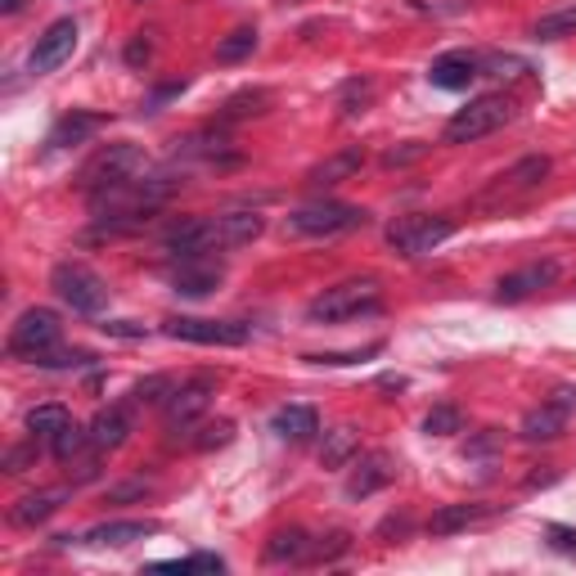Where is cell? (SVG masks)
Segmentation results:
<instances>
[{"mask_svg": "<svg viewBox=\"0 0 576 576\" xmlns=\"http://www.w3.org/2000/svg\"><path fill=\"white\" fill-rule=\"evenodd\" d=\"M361 225H369V212L339 203V199H315V203H302L284 217V230L298 239H333V234H347Z\"/></svg>", "mask_w": 576, "mask_h": 576, "instance_id": "cell-1", "label": "cell"}, {"mask_svg": "<svg viewBox=\"0 0 576 576\" xmlns=\"http://www.w3.org/2000/svg\"><path fill=\"white\" fill-rule=\"evenodd\" d=\"M383 293H378V279H343L324 288L320 298L307 302V320L311 324H339V320H356V315H369L378 311Z\"/></svg>", "mask_w": 576, "mask_h": 576, "instance_id": "cell-2", "label": "cell"}, {"mask_svg": "<svg viewBox=\"0 0 576 576\" xmlns=\"http://www.w3.org/2000/svg\"><path fill=\"white\" fill-rule=\"evenodd\" d=\"M505 122H513V100H505V95H477V100H468L442 131V144H473V140H487L496 135Z\"/></svg>", "mask_w": 576, "mask_h": 576, "instance_id": "cell-3", "label": "cell"}, {"mask_svg": "<svg viewBox=\"0 0 576 576\" xmlns=\"http://www.w3.org/2000/svg\"><path fill=\"white\" fill-rule=\"evenodd\" d=\"M51 288H55V298L64 307H73L77 315H100L109 307V284L86 262H59L51 270Z\"/></svg>", "mask_w": 576, "mask_h": 576, "instance_id": "cell-4", "label": "cell"}, {"mask_svg": "<svg viewBox=\"0 0 576 576\" xmlns=\"http://www.w3.org/2000/svg\"><path fill=\"white\" fill-rule=\"evenodd\" d=\"M144 171H149V158H144L140 144L118 140V144H104V149L81 167L77 185L86 189V195H95V189H104V185H122V180H135V176H144Z\"/></svg>", "mask_w": 576, "mask_h": 576, "instance_id": "cell-5", "label": "cell"}, {"mask_svg": "<svg viewBox=\"0 0 576 576\" xmlns=\"http://www.w3.org/2000/svg\"><path fill=\"white\" fill-rule=\"evenodd\" d=\"M167 339L199 343V347H244L253 339V324L244 320H199V315H171L163 324Z\"/></svg>", "mask_w": 576, "mask_h": 576, "instance_id": "cell-6", "label": "cell"}, {"mask_svg": "<svg viewBox=\"0 0 576 576\" xmlns=\"http://www.w3.org/2000/svg\"><path fill=\"white\" fill-rule=\"evenodd\" d=\"M59 333H64V324H59V315L51 307H27L10 329V356L14 361H36L41 352L59 347Z\"/></svg>", "mask_w": 576, "mask_h": 576, "instance_id": "cell-7", "label": "cell"}, {"mask_svg": "<svg viewBox=\"0 0 576 576\" xmlns=\"http://www.w3.org/2000/svg\"><path fill=\"white\" fill-rule=\"evenodd\" d=\"M455 234L451 217H401L397 225H388V248L401 257H423L432 248H442Z\"/></svg>", "mask_w": 576, "mask_h": 576, "instance_id": "cell-8", "label": "cell"}, {"mask_svg": "<svg viewBox=\"0 0 576 576\" xmlns=\"http://www.w3.org/2000/svg\"><path fill=\"white\" fill-rule=\"evenodd\" d=\"M212 397H217V378H212V374H199V378L180 383L176 397L163 406V414H167V432H171V437H176V432H189V428H195V423L212 410Z\"/></svg>", "mask_w": 576, "mask_h": 576, "instance_id": "cell-9", "label": "cell"}, {"mask_svg": "<svg viewBox=\"0 0 576 576\" xmlns=\"http://www.w3.org/2000/svg\"><path fill=\"white\" fill-rule=\"evenodd\" d=\"M163 253L167 257H212L221 253V239H217V221L212 217H180L167 225L163 234Z\"/></svg>", "mask_w": 576, "mask_h": 576, "instance_id": "cell-10", "label": "cell"}, {"mask_svg": "<svg viewBox=\"0 0 576 576\" xmlns=\"http://www.w3.org/2000/svg\"><path fill=\"white\" fill-rule=\"evenodd\" d=\"M572 410H576V388H554L550 401H541L536 410H527V419L518 428L522 442H554V437H563Z\"/></svg>", "mask_w": 576, "mask_h": 576, "instance_id": "cell-11", "label": "cell"}, {"mask_svg": "<svg viewBox=\"0 0 576 576\" xmlns=\"http://www.w3.org/2000/svg\"><path fill=\"white\" fill-rule=\"evenodd\" d=\"M73 51H77V19H55L51 27H45L41 36H36V45H32V73L36 77H45V73H55V68H64L68 59H73Z\"/></svg>", "mask_w": 576, "mask_h": 576, "instance_id": "cell-12", "label": "cell"}, {"mask_svg": "<svg viewBox=\"0 0 576 576\" xmlns=\"http://www.w3.org/2000/svg\"><path fill=\"white\" fill-rule=\"evenodd\" d=\"M225 279V266L217 257H180L171 266V293L180 298H208Z\"/></svg>", "mask_w": 576, "mask_h": 576, "instance_id": "cell-13", "label": "cell"}, {"mask_svg": "<svg viewBox=\"0 0 576 576\" xmlns=\"http://www.w3.org/2000/svg\"><path fill=\"white\" fill-rule=\"evenodd\" d=\"M558 279V262H532V266H518L509 270L500 284H496V302H527V298H536L541 288H550Z\"/></svg>", "mask_w": 576, "mask_h": 576, "instance_id": "cell-14", "label": "cell"}, {"mask_svg": "<svg viewBox=\"0 0 576 576\" xmlns=\"http://www.w3.org/2000/svg\"><path fill=\"white\" fill-rule=\"evenodd\" d=\"M477 77H483V59L468 51H446L428 64V81L437 90H468Z\"/></svg>", "mask_w": 576, "mask_h": 576, "instance_id": "cell-15", "label": "cell"}, {"mask_svg": "<svg viewBox=\"0 0 576 576\" xmlns=\"http://www.w3.org/2000/svg\"><path fill=\"white\" fill-rule=\"evenodd\" d=\"M397 477V459L388 455V451H374V455H365V459H356V468H352V477H347V500H365V496H374V491H383Z\"/></svg>", "mask_w": 576, "mask_h": 576, "instance_id": "cell-16", "label": "cell"}, {"mask_svg": "<svg viewBox=\"0 0 576 576\" xmlns=\"http://www.w3.org/2000/svg\"><path fill=\"white\" fill-rule=\"evenodd\" d=\"M73 491L68 487H45V491H32V496H23V500H14L10 505V527H41L45 518H55L59 509H64V500H68Z\"/></svg>", "mask_w": 576, "mask_h": 576, "instance_id": "cell-17", "label": "cell"}, {"mask_svg": "<svg viewBox=\"0 0 576 576\" xmlns=\"http://www.w3.org/2000/svg\"><path fill=\"white\" fill-rule=\"evenodd\" d=\"M212 221H217V239H221V253H230V248H244V244H253V239H262V230H266L262 212H253V208L217 212Z\"/></svg>", "mask_w": 576, "mask_h": 576, "instance_id": "cell-18", "label": "cell"}, {"mask_svg": "<svg viewBox=\"0 0 576 576\" xmlns=\"http://www.w3.org/2000/svg\"><path fill=\"white\" fill-rule=\"evenodd\" d=\"M131 437V410L126 406H104L100 414L90 419V451L95 455H109Z\"/></svg>", "mask_w": 576, "mask_h": 576, "instance_id": "cell-19", "label": "cell"}, {"mask_svg": "<svg viewBox=\"0 0 576 576\" xmlns=\"http://www.w3.org/2000/svg\"><path fill=\"white\" fill-rule=\"evenodd\" d=\"M361 167H365V149H361V144H347V149H339V154H329L324 163H315L307 171V185L311 189H333V185L352 180Z\"/></svg>", "mask_w": 576, "mask_h": 576, "instance_id": "cell-20", "label": "cell"}, {"mask_svg": "<svg viewBox=\"0 0 576 576\" xmlns=\"http://www.w3.org/2000/svg\"><path fill=\"white\" fill-rule=\"evenodd\" d=\"M496 509L491 505H477V500H459V505H442L437 513L428 518V532L432 536H455V532H468V527L487 522Z\"/></svg>", "mask_w": 576, "mask_h": 576, "instance_id": "cell-21", "label": "cell"}, {"mask_svg": "<svg viewBox=\"0 0 576 576\" xmlns=\"http://www.w3.org/2000/svg\"><path fill=\"white\" fill-rule=\"evenodd\" d=\"M270 432H275L279 442L302 446V442H311L315 432H320V414H315L311 406H279V410L270 414Z\"/></svg>", "mask_w": 576, "mask_h": 576, "instance_id": "cell-22", "label": "cell"}, {"mask_svg": "<svg viewBox=\"0 0 576 576\" xmlns=\"http://www.w3.org/2000/svg\"><path fill=\"white\" fill-rule=\"evenodd\" d=\"M158 527L154 522H140V518H126V522H100L86 532V545H135L144 536H154Z\"/></svg>", "mask_w": 576, "mask_h": 576, "instance_id": "cell-23", "label": "cell"}, {"mask_svg": "<svg viewBox=\"0 0 576 576\" xmlns=\"http://www.w3.org/2000/svg\"><path fill=\"white\" fill-rule=\"evenodd\" d=\"M311 558V536L302 527H288V532H275L266 541V563H302Z\"/></svg>", "mask_w": 576, "mask_h": 576, "instance_id": "cell-24", "label": "cell"}, {"mask_svg": "<svg viewBox=\"0 0 576 576\" xmlns=\"http://www.w3.org/2000/svg\"><path fill=\"white\" fill-rule=\"evenodd\" d=\"M361 451V432L356 428H333V432H324V446H320V464L324 468H343V464H352V455Z\"/></svg>", "mask_w": 576, "mask_h": 576, "instance_id": "cell-25", "label": "cell"}, {"mask_svg": "<svg viewBox=\"0 0 576 576\" xmlns=\"http://www.w3.org/2000/svg\"><path fill=\"white\" fill-rule=\"evenodd\" d=\"M95 131H100V118L95 113H68V118H59L55 122V131H51V149H73V144H81V140H90Z\"/></svg>", "mask_w": 576, "mask_h": 576, "instance_id": "cell-26", "label": "cell"}, {"mask_svg": "<svg viewBox=\"0 0 576 576\" xmlns=\"http://www.w3.org/2000/svg\"><path fill=\"white\" fill-rule=\"evenodd\" d=\"M73 423V414H68V406H32L27 410V432H32V437H41V442H51L55 437V432L59 428H68Z\"/></svg>", "mask_w": 576, "mask_h": 576, "instance_id": "cell-27", "label": "cell"}, {"mask_svg": "<svg viewBox=\"0 0 576 576\" xmlns=\"http://www.w3.org/2000/svg\"><path fill=\"white\" fill-rule=\"evenodd\" d=\"M576 36V5H558L532 23V41H563Z\"/></svg>", "mask_w": 576, "mask_h": 576, "instance_id": "cell-28", "label": "cell"}, {"mask_svg": "<svg viewBox=\"0 0 576 576\" xmlns=\"http://www.w3.org/2000/svg\"><path fill=\"white\" fill-rule=\"evenodd\" d=\"M176 388H180V383H176L171 374H149V378L135 383L131 401H135V406H167V401L176 397Z\"/></svg>", "mask_w": 576, "mask_h": 576, "instance_id": "cell-29", "label": "cell"}, {"mask_svg": "<svg viewBox=\"0 0 576 576\" xmlns=\"http://www.w3.org/2000/svg\"><path fill=\"white\" fill-rule=\"evenodd\" d=\"M257 51V27H234L230 36L217 41V64H239Z\"/></svg>", "mask_w": 576, "mask_h": 576, "instance_id": "cell-30", "label": "cell"}, {"mask_svg": "<svg viewBox=\"0 0 576 576\" xmlns=\"http://www.w3.org/2000/svg\"><path fill=\"white\" fill-rule=\"evenodd\" d=\"M545 176H550V158H545V154H532V158L513 163V167H509V176H500V180H505L509 189H536Z\"/></svg>", "mask_w": 576, "mask_h": 576, "instance_id": "cell-31", "label": "cell"}, {"mask_svg": "<svg viewBox=\"0 0 576 576\" xmlns=\"http://www.w3.org/2000/svg\"><path fill=\"white\" fill-rule=\"evenodd\" d=\"M374 100V81L369 77H352L343 90H339V118H361Z\"/></svg>", "mask_w": 576, "mask_h": 576, "instance_id": "cell-32", "label": "cell"}, {"mask_svg": "<svg viewBox=\"0 0 576 576\" xmlns=\"http://www.w3.org/2000/svg\"><path fill=\"white\" fill-rule=\"evenodd\" d=\"M423 432L428 437H455V432H464V414H459V406H432L428 414H423Z\"/></svg>", "mask_w": 576, "mask_h": 576, "instance_id": "cell-33", "label": "cell"}, {"mask_svg": "<svg viewBox=\"0 0 576 576\" xmlns=\"http://www.w3.org/2000/svg\"><path fill=\"white\" fill-rule=\"evenodd\" d=\"M86 446H90V428H81V423H68V428H59L55 437H51V451H55V459H64V464H73Z\"/></svg>", "mask_w": 576, "mask_h": 576, "instance_id": "cell-34", "label": "cell"}, {"mask_svg": "<svg viewBox=\"0 0 576 576\" xmlns=\"http://www.w3.org/2000/svg\"><path fill=\"white\" fill-rule=\"evenodd\" d=\"M270 104V95L266 90H244V95H234V100H225V122H239V118H253V113H262Z\"/></svg>", "mask_w": 576, "mask_h": 576, "instance_id": "cell-35", "label": "cell"}, {"mask_svg": "<svg viewBox=\"0 0 576 576\" xmlns=\"http://www.w3.org/2000/svg\"><path fill=\"white\" fill-rule=\"evenodd\" d=\"M95 356L90 352H81V347H73V352H59V347H51V352H41L32 365H41V369H81V365H90Z\"/></svg>", "mask_w": 576, "mask_h": 576, "instance_id": "cell-36", "label": "cell"}, {"mask_svg": "<svg viewBox=\"0 0 576 576\" xmlns=\"http://www.w3.org/2000/svg\"><path fill=\"white\" fill-rule=\"evenodd\" d=\"M158 572H225V558L221 554H189L176 563H158Z\"/></svg>", "mask_w": 576, "mask_h": 576, "instance_id": "cell-37", "label": "cell"}, {"mask_svg": "<svg viewBox=\"0 0 576 576\" xmlns=\"http://www.w3.org/2000/svg\"><path fill=\"white\" fill-rule=\"evenodd\" d=\"M230 442H234V423H230V419L208 423V428H203V437H195L199 451H217V446H230Z\"/></svg>", "mask_w": 576, "mask_h": 576, "instance_id": "cell-38", "label": "cell"}, {"mask_svg": "<svg viewBox=\"0 0 576 576\" xmlns=\"http://www.w3.org/2000/svg\"><path fill=\"white\" fill-rule=\"evenodd\" d=\"M36 442H41V437H32V442H23V446H10V451H5V473H23V468H32L36 455H41Z\"/></svg>", "mask_w": 576, "mask_h": 576, "instance_id": "cell-39", "label": "cell"}, {"mask_svg": "<svg viewBox=\"0 0 576 576\" xmlns=\"http://www.w3.org/2000/svg\"><path fill=\"white\" fill-rule=\"evenodd\" d=\"M545 536H550V545L558 550V554H572L576 558V532H572V527H545Z\"/></svg>", "mask_w": 576, "mask_h": 576, "instance_id": "cell-40", "label": "cell"}, {"mask_svg": "<svg viewBox=\"0 0 576 576\" xmlns=\"http://www.w3.org/2000/svg\"><path fill=\"white\" fill-rule=\"evenodd\" d=\"M109 339H144V324H131V320H109L104 324Z\"/></svg>", "mask_w": 576, "mask_h": 576, "instance_id": "cell-41", "label": "cell"}, {"mask_svg": "<svg viewBox=\"0 0 576 576\" xmlns=\"http://www.w3.org/2000/svg\"><path fill=\"white\" fill-rule=\"evenodd\" d=\"M149 51H154V45H149V36H135L131 45H126V64H144V59H149Z\"/></svg>", "mask_w": 576, "mask_h": 576, "instance_id": "cell-42", "label": "cell"}, {"mask_svg": "<svg viewBox=\"0 0 576 576\" xmlns=\"http://www.w3.org/2000/svg\"><path fill=\"white\" fill-rule=\"evenodd\" d=\"M483 68H491V73H496V77H513V68H522V64H518V59H513V55H496V59H487V64H483Z\"/></svg>", "mask_w": 576, "mask_h": 576, "instance_id": "cell-43", "label": "cell"}, {"mask_svg": "<svg viewBox=\"0 0 576 576\" xmlns=\"http://www.w3.org/2000/svg\"><path fill=\"white\" fill-rule=\"evenodd\" d=\"M419 154H423V144H410V149H392L383 163H388V167H401V163H410V158H419Z\"/></svg>", "mask_w": 576, "mask_h": 576, "instance_id": "cell-44", "label": "cell"}, {"mask_svg": "<svg viewBox=\"0 0 576 576\" xmlns=\"http://www.w3.org/2000/svg\"><path fill=\"white\" fill-rule=\"evenodd\" d=\"M23 10V0H0V14H19Z\"/></svg>", "mask_w": 576, "mask_h": 576, "instance_id": "cell-45", "label": "cell"}]
</instances>
